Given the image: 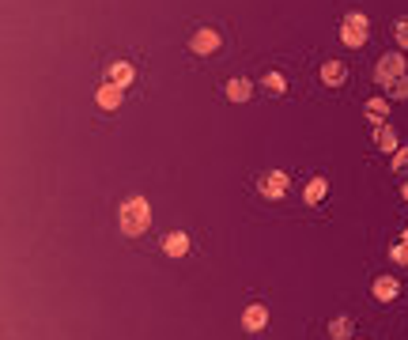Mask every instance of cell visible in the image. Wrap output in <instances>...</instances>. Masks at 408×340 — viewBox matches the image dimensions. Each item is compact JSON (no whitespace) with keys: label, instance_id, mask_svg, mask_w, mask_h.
<instances>
[{"label":"cell","instance_id":"18","mask_svg":"<svg viewBox=\"0 0 408 340\" xmlns=\"http://www.w3.org/2000/svg\"><path fill=\"white\" fill-rule=\"evenodd\" d=\"M386 91H389L386 98H393V103H408V76H397Z\"/></svg>","mask_w":408,"mask_h":340},{"label":"cell","instance_id":"14","mask_svg":"<svg viewBox=\"0 0 408 340\" xmlns=\"http://www.w3.org/2000/svg\"><path fill=\"white\" fill-rule=\"evenodd\" d=\"M351 333H356V321H351L348 314H337L329 321V337L333 340H351Z\"/></svg>","mask_w":408,"mask_h":340},{"label":"cell","instance_id":"8","mask_svg":"<svg viewBox=\"0 0 408 340\" xmlns=\"http://www.w3.org/2000/svg\"><path fill=\"white\" fill-rule=\"evenodd\" d=\"M95 103H99V110H117L125 103V87H117L114 80H106V84L95 91Z\"/></svg>","mask_w":408,"mask_h":340},{"label":"cell","instance_id":"22","mask_svg":"<svg viewBox=\"0 0 408 340\" xmlns=\"http://www.w3.org/2000/svg\"><path fill=\"white\" fill-rule=\"evenodd\" d=\"M344 23H356V27H370V20H367L363 12H348V15H344Z\"/></svg>","mask_w":408,"mask_h":340},{"label":"cell","instance_id":"16","mask_svg":"<svg viewBox=\"0 0 408 340\" xmlns=\"http://www.w3.org/2000/svg\"><path fill=\"white\" fill-rule=\"evenodd\" d=\"M374 144H378V148H382V151H397V148H401V144H397V128L393 125H378L374 128Z\"/></svg>","mask_w":408,"mask_h":340},{"label":"cell","instance_id":"4","mask_svg":"<svg viewBox=\"0 0 408 340\" xmlns=\"http://www.w3.org/2000/svg\"><path fill=\"white\" fill-rule=\"evenodd\" d=\"M261 197H268V200H280V197H287V189H291V178H287L284 170H268V174H261Z\"/></svg>","mask_w":408,"mask_h":340},{"label":"cell","instance_id":"15","mask_svg":"<svg viewBox=\"0 0 408 340\" xmlns=\"http://www.w3.org/2000/svg\"><path fill=\"white\" fill-rule=\"evenodd\" d=\"M110 80H114L117 87H129L136 80V68L129 61H114V64H110Z\"/></svg>","mask_w":408,"mask_h":340},{"label":"cell","instance_id":"13","mask_svg":"<svg viewBox=\"0 0 408 340\" xmlns=\"http://www.w3.org/2000/svg\"><path fill=\"white\" fill-rule=\"evenodd\" d=\"M326 193H329V182L326 178H310V182H306V189H303V200H306V205H321V200H326Z\"/></svg>","mask_w":408,"mask_h":340},{"label":"cell","instance_id":"9","mask_svg":"<svg viewBox=\"0 0 408 340\" xmlns=\"http://www.w3.org/2000/svg\"><path fill=\"white\" fill-rule=\"evenodd\" d=\"M370 38V27H356V23H340V42L348 45V50H363Z\"/></svg>","mask_w":408,"mask_h":340},{"label":"cell","instance_id":"19","mask_svg":"<svg viewBox=\"0 0 408 340\" xmlns=\"http://www.w3.org/2000/svg\"><path fill=\"white\" fill-rule=\"evenodd\" d=\"M389 261L401 265V269H408V238H401V242L389 246Z\"/></svg>","mask_w":408,"mask_h":340},{"label":"cell","instance_id":"5","mask_svg":"<svg viewBox=\"0 0 408 340\" xmlns=\"http://www.w3.org/2000/svg\"><path fill=\"white\" fill-rule=\"evenodd\" d=\"M242 329L246 333H261V329H268V306L265 302H249V306L242 310Z\"/></svg>","mask_w":408,"mask_h":340},{"label":"cell","instance_id":"12","mask_svg":"<svg viewBox=\"0 0 408 340\" xmlns=\"http://www.w3.org/2000/svg\"><path fill=\"white\" fill-rule=\"evenodd\" d=\"M163 253L166 257H185V253H189V235H185V231L163 235Z\"/></svg>","mask_w":408,"mask_h":340},{"label":"cell","instance_id":"21","mask_svg":"<svg viewBox=\"0 0 408 340\" xmlns=\"http://www.w3.org/2000/svg\"><path fill=\"white\" fill-rule=\"evenodd\" d=\"M393 38H397L401 50H408V15H401V20L393 23Z\"/></svg>","mask_w":408,"mask_h":340},{"label":"cell","instance_id":"24","mask_svg":"<svg viewBox=\"0 0 408 340\" xmlns=\"http://www.w3.org/2000/svg\"><path fill=\"white\" fill-rule=\"evenodd\" d=\"M405 238H408V227H405Z\"/></svg>","mask_w":408,"mask_h":340},{"label":"cell","instance_id":"17","mask_svg":"<svg viewBox=\"0 0 408 340\" xmlns=\"http://www.w3.org/2000/svg\"><path fill=\"white\" fill-rule=\"evenodd\" d=\"M261 87L268 91V95H284V91H287V76H284V72H276V68H268L261 76Z\"/></svg>","mask_w":408,"mask_h":340},{"label":"cell","instance_id":"20","mask_svg":"<svg viewBox=\"0 0 408 340\" xmlns=\"http://www.w3.org/2000/svg\"><path fill=\"white\" fill-rule=\"evenodd\" d=\"M389 170H393V174H405L408 170V148H397L393 155H389Z\"/></svg>","mask_w":408,"mask_h":340},{"label":"cell","instance_id":"23","mask_svg":"<svg viewBox=\"0 0 408 340\" xmlns=\"http://www.w3.org/2000/svg\"><path fill=\"white\" fill-rule=\"evenodd\" d=\"M401 197H405V200H408V178H405V182H401Z\"/></svg>","mask_w":408,"mask_h":340},{"label":"cell","instance_id":"10","mask_svg":"<svg viewBox=\"0 0 408 340\" xmlns=\"http://www.w3.org/2000/svg\"><path fill=\"white\" fill-rule=\"evenodd\" d=\"M363 117H367V121L370 125H386L389 121V98H382V95H378V98H367V106H363Z\"/></svg>","mask_w":408,"mask_h":340},{"label":"cell","instance_id":"2","mask_svg":"<svg viewBox=\"0 0 408 340\" xmlns=\"http://www.w3.org/2000/svg\"><path fill=\"white\" fill-rule=\"evenodd\" d=\"M405 68H408L405 53H382V57H378V64H374V84L389 87L397 76H405Z\"/></svg>","mask_w":408,"mask_h":340},{"label":"cell","instance_id":"7","mask_svg":"<svg viewBox=\"0 0 408 340\" xmlns=\"http://www.w3.org/2000/svg\"><path fill=\"white\" fill-rule=\"evenodd\" d=\"M370 295H374L378 302H397V295H401V280L397 276H378L374 283H370Z\"/></svg>","mask_w":408,"mask_h":340},{"label":"cell","instance_id":"11","mask_svg":"<svg viewBox=\"0 0 408 340\" xmlns=\"http://www.w3.org/2000/svg\"><path fill=\"white\" fill-rule=\"evenodd\" d=\"M224 95L231 98V103H249V98H254V84H249L246 76H235V80H227Z\"/></svg>","mask_w":408,"mask_h":340},{"label":"cell","instance_id":"3","mask_svg":"<svg viewBox=\"0 0 408 340\" xmlns=\"http://www.w3.org/2000/svg\"><path fill=\"white\" fill-rule=\"evenodd\" d=\"M219 45H224V38H219L216 27H201L189 38V50L197 53V57H212V53H219Z\"/></svg>","mask_w":408,"mask_h":340},{"label":"cell","instance_id":"6","mask_svg":"<svg viewBox=\"0 0 408 340\" xmlns=\"http://www.w3.org/2000/svg\"><path fill=\"white\" fill-rule=\"evenodd\" d=\"M318 76H321V84H326V87H344L348 84V64L337 61V57H329L326 64H321Z\"/></svg>","mask_w":408,"mask_h":340},{"label":"cell","instance_id":"1","mask_svg":"<svg viewBox=\"0 0 408 340\" xmlns=\"http://www.w3.org/2000/svg\"><path fill=\"white\" fill-rule=\"evenodd\" d=\"M117 227H122L125 238L147 235V227H152V205H147V197H129L117 208Z\"/></svg>","mask_w":408,"mask_h":340}]
</instances>
